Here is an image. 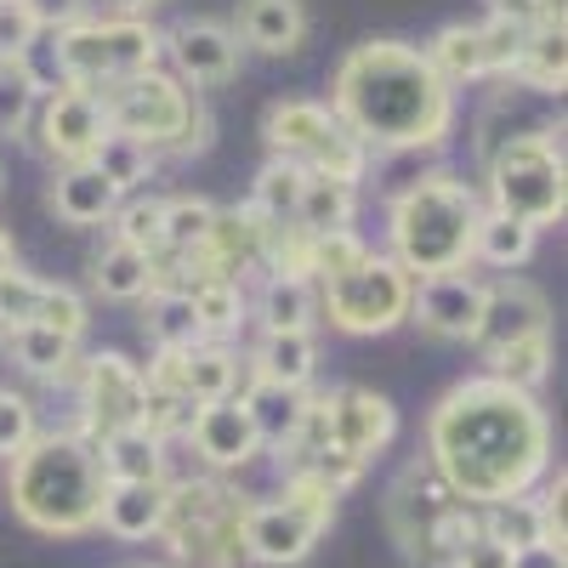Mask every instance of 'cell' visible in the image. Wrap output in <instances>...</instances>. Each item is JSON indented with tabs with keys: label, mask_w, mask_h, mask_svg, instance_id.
<instances>
[{
	"label": "cell",
	"mask_w": 568,
	"mask_h": 568,
	"mask_svg": "<svg viewBox=\"0 0 568 568\" xmlns=\"http://www.w3.org/2000/svg\"><path fill=\"white\" fill-rule=\"evenodd\" d=\"M478 529H484L495 546H506V551L546 546V540H540V500H529V495H511V500L478 506Z\"/></svg>",
	"instance_id": "cell-34"
},
{
	"label": "cell",
	"mask_w": 568,
	"mask_h": 568,
	"mask_svg": "<svg viewBox=\"0 0 568 568\" xmlns=\"http://www.w3.org/2000/svg\"><path fill=\"white\" fill-rule=\"evenodd\" d=\"M98 524L114 540H154L165 524V484H109Z\"/></svg>",
	"instance_id": "cell-20"
},
{
	"label": "cell",
	"mask_w": 568,
	"mask_h": 568,
	"mask_svg": "<svg viewBox=\"0 0 568 568\" xmlns=\"http://www.w3.org/2000/svg\"><path fill=\"white\" fill-rule=\"evenodd\" d=\"M120 187L114 182H103V171L98 165H63L58 176H52V211L69 222V227H98V222H109L114 211H120Z\"/></svg>",
	"instance_id": "cell-19"
},
{
	"label": "cell",
	"mask_w": 568,
	"mask_h": 568,
	"mask_svg": "<svg viewBox=\"0 0 568 568\" xmlns=\"http://www.w3.org/2000/svg\"><path fill=\"white\" fill-rule=\"evenodd\" d=\"M18 7L29 12V23L40 34H58V29H69V23L85 18V0H18Z\"/></svg>",
	"instance_id": "cell-50"
},
{
	"label": "cell",
	"mask_w": 568,
	"mask_h": 568,
	"mask_svg": "<svg viewBox=\"0 0 568 568\" xmlns=\"http://www.w3.org/2000/svg\"><path fill=\"white\" fill-rule=\"evenodd\" d=\"M524 29H511V23H500V18H484L478 23V52H484V74H517V58H524Z\"/></svg>",
	"instance_id": "cell-45"
},
{
	"label": "cell",
	"mask_w": 568,
	"mask_h": 568,
	"mask_svg": "<svg viewBox=\"0 0 568 568\" xmlns=\"http://www.w3.org/2000/svg\"><path fill=\"white\" fill-rule=\"evenodd\" d=\"M484 200L478 187L460 182L455 171H426L393 200L387 233H393V262L409 278L426 273H460L471 262V233H478Z\"/></svg>",
	"instance_id": "cell-4"
},
{
	"label": "cell",
	"mask_w": 568,
	"mask_h": 568,
	"mask_svg": "<svg viewBox=\"0 0 568 568\" xmlns=\"http://www.w3.org/2000/svg\"><path fill=\"white\" fill-rule=\"evenodd\" d=\"M540 329H551V307H546V296L535 291L529 278H495V284H484L478 329H471V342H478L484 353H500V347L524 342V336H540Z\"/></svg>",
	"instance_id": "cell-15"
},
{
	"label": "cell",
	"mask_w": 568,
	"mask_h": 568,
	"mask_svg": "<svg viewBox=\"0 0 568 568\" xmlns=\"http://www.w3.org/2000/svg\"><path fill=\"white\" fill-rule=\"evenodd\" d=\"M240 358H233L222 342H200L182 353V393L194 404H222V398H240Z\"/></svg>",
	"instance_id": "cell-28"
},
{
	"label": "cell",
	"mask_w": 568,
	"mask_h": 568,
	"mask_svg": "<svg viewBox=\"0 0 568 568\" xmlns=\"http://www.w3.org/2000/svg\"><path fill=\"white\" fill-rule=\"evenodd\" d=\"M329 114L364 149H438L455 125V91L433 74L420 45L364 40L329 80Z\"/></svg>",
	"instance_id": "cell-2"
},
{
	"label": "cell",
	"mask_w": 568,
	"mask_h": 568,
	"mask_svg": "<svg viewBox=\"0 0 568 568\" xmlns=\"http://www.w3.org/2000/svg\"><path fill=\"white\" fill-rule=\"evenodd\" d=\"M103 98V114H109V131H125L149 149H171V154H194L211 142V120L200 109L194 91H182V80H165L160 69L154 74H136V80H114L98 91Z\"/></svg>",
	"instance_id": "cell-5"
},
{
	"label": "cell",
	"mask_w": 568,
	"mask_h": 568,
	"mask_svg": "<svg viewBox=\"0 0 568 568\" xmlns=\"http://www.w3.org/2000/svg\"><path fill=\"white\" fill-rule=\"evenodd\" d=\"M245 495H233L222 484H165V524L160 540L176 551L187 568H245V540H240V517Z\"/></svg>",
	"instance_id": "cell-7"
},
{
	"label": "cell",
	"mask_w": 568,
	"mask_h": 568,
	"mask_svg": "<svg viewBox=\"0 0 568 568\" xmlns=\"http://www.w3.org/2000/svg\"><path fill=\"white\" fill-rule=\"evenodd\" d=\"M307 398H313V393H302V387H273V382H251V387L240 393V404H245V415H251V426H256V438L273 444V449H284V444L296 438V426H302V415H307Z\"/></svg>",
	"instance_id": "cell-24"
},
{
	"label": "cell",
	"mask_w": 568,
	"mask_h": 568,
	"mask_svg": "<svg viewBox=\"0 0 568 568\" xmlns=\"http://www.w3.org/2000/svg\"><path fill=\"white\" fill-rule=\"evenodd\" d=\"M103 466L98 444L85 433H34L23 455L7 460V500L34 535H85L98 529V506H103Z\"/></svg>",
	"instance_id": "cell-3"
},
{
	"label": "cell",
	"mask_w": 568,
	"mask_h": 568,
	"mask_svg": "<svg viewBox=\"0 0 568 568\" xmlns=\"http://www.w3.org/2000/svg\"><path fill=\"white\" fill-rule=\"evenodd\" d=\"M80 393H85V426H80V433L91 444L109 438V433H125V426H142L149 382H142V364H131L125 353H91Z\"/></svg>",
	"instance_id": "cell-11"
},
{
	"label": "cell",
	"mask_w": 568,
	"mask_h": 568,
	"mask_svg": "<svg viewBox=\"0 0 568 568\" xmlns=\"http://www.w3.org/2000/svg\"><path fill=\"white\" fill-rule=\"evenodd\" d=\"M187 302H194V318L205 329V342L245 324V291L233 278H200V284H187Z\"/></svg>",
	"instance_id": "cell-36"
},
{
	"label": "cell",
	"mask_w": 568,
	"mask_h": 568,
	"mask_svg": "<svg viewBox=\"0 0 568 568\" xmlns=\"http://www.w3.org/2000/svg\"><path fill=\"white\" fill-rule=\"evenodd\" d=\"M426 460L466 506L529 495V484L551 466V420L535 393L500 387L495 375H471L449 387L426 420Z\"/></svg>",
	"instance_id": "cell-1"
},
{
	"label": "cell",
	"mask_w": 568,
	"mask_h": 568,
	"mask_svg": "<svg viewBox=\"0 0 568 568\" xmlns=\"http://www.w3.org/2000/svg\"><path fill=\"white\" fill-rule=\"evenodd\" d=\"M40 29L29 23V12L18 7V0H0V63H18L23 45L34 40Z\"/></svg>",
	"instance_id": "cell-49"
},
{
	"label": "cell",
	"mask_w": 568,
	"mask_h": 568,
	"mask_svg": "<svg viewBox=\"0 0 568 568\" xmlns=\"http://www.w3.org/2000/svg\"><path fill=\"white\" fill-rule=\"evenodd\" d=\"M478 307H484V278H471L466 267L460 273H426L409 291V318L438 342H471Z\"/></svg>",
	"instance_id": "cell-14"
},
{
	"label": "cell",
	"mask_w": 568,
	"mask_h": 568,
	"mask_svg": "<svg viewBox=\"0 0 568 568\" xmlns=\"http://www.w3.org/2000/svg\"><path fill=\"white\" fill-rule=\"evenodd\" d=\"M194 398L187 393H171V387H149V398H142V433H154L160 444L171 438H187V426H194Z\"/></svg>",
	"instance_id": "cell-43"
},
{
	"label": "cell",
	"mask_w": 568,
	"mask_h": 568,
	"mask_svg": "<svg viewBox=\"0 0 568 568\" xmlns=\"http://www.w3.org/2000/svg\"><path fill=\"white\" fill-rule=\"evenodd\" d=\"M29 109H34V85H29V74H23L18 63H0V136L18 131V125L29 120Z\"/></svg>",
	"instance_id": "cell-48"
},
{
	"label": "cell",
	"mask_w": 568,
	"mask_h": 568,
	"mask_svg": "<svg viewBox=\"0 0 568 568\" xmlns=\"http://www.w3.org/2000/svg\"><path fill=\"white\" fill-rule=\"evenodd\" d=\"M85 296L69 291V284H40V307H34V324L40 329H52V336L63 342H80L85 336Z\"/></svg>",
	"instance_id": "cell-42"
},
{
	"label": "cell",
	"mask_w": 568,
	"mask_h": 568,
	"mask_svg": "<svg viewBox=\"0 0 568 568\" xmlns=\"http://www.w3.org/2000/svg\"><path fill=\"white\" fill-rule=\"evenodd\" d=\"M353 211H358V187H353V182H336V176H307L291 222L307 233V240H324V233L353 227Z\"/></svg>",
	"instance_id": "cell-25"
},
{
	"label": "cell",
	"mask_w": 568,
	"mask_h": 568,
	"mask_svg": "<svg viewBox=\"0 0 568 568\" xmlns=\"http://www.w3.org/2000/svg\"><path fill=\"white\" fill-rule=\"evenodd\" d=\"M98 466L109 484H165V444L142 426L98 438Z\"/></svg>",
	"instance_id": "cell-23"
},
{
	"label": "cell",
	"mask_w": 568,
	"mask_h": 568,
	"mask_svg": "<svg viewBox=\"0 0 568 568\" xmlns=\"http://www.w3.org/2000/svg\"><path fill=\"white\" fill-rule=\"evenodd\" d=\"M160 52H171L187 85H222L240 69V34L216 18H182L171 34H160Z\"/></svg>",
	"instance_id": "cell-17"
},
{
	"label": "cell",
	"mask_w": 568,
	"mask_h": 568,
	"mask_svg": "<svg viewBox=\"0 0 568 568\" xmlns=\"http://www.w3.org/2000/svg\"><path fill=\"white\" fill-rule=\"evenodd\" d=\"M34 444V409L18 393H0V460H12Z\"/></svg>",
	"instance_id": "cell-47"
},
{
	"label": "cell",
	"mask_w": 568,
	"mask_h": 568,
	"mask_svg": "<svg viewBox=\"0 0 568 568\" xmlns=\"http://www.w3.org/2000/svg\"><path fill=\"white\" fill-rule=\"evenodd\" d=\"M364 256H369V245L358 240L353 227H342V233H324V240H313V251H307V278H313V284H329V278L353 273Z\"/></svg>",
	"instance_id": "cell-44"
},
{
	"label": "cell",
	"mask_w": 568,
	"mask_h": 568,
	"mask_svg": "<svg viewBox=\"0 0 568 568\" xmlns=\"http://www.w3.org/2000/svg\"><path fill=\"white\" fill-rule=\"evenodd\" d=\"M489 18L511 23V29H540V12H535V0H489Z\"/></svg>",
	"instance_id": "cell-52"
},
{
	"label": "cell",
	"mask_w": 568,
	"mask_h": 568,
	"mask_svg": "<svg viewBox=\"0 0 568 568\" xmlns=\"http://www.w3.org/2000/svg\"><path fill=\"white\" fill-rule=\"evenodd\" d=\"M409 291H415V278L393 256L369 251L353 273L318 284V307L336 329H347V336H382V329L409 318Z\"/></svg>",
	"instance_id": "cell-10"
},
{
	"label": "cell",
	"mask_w": 568,
	"mask_h": 568,
	"mask_svg": "<svg viewBox=\"0 0 568 568\" xmlns=\"http://www.w3.org/2000/svg\"><path fill=\"white\" fill-rule=\"evenodd\" d=\"M313 364H318L313 329H262V347H256V358H251V382L302 387V393H307Z\"/></svg>",
	"instance_id": "cell-21"
},
{
	"label": "cell",
	"mask_w": 568,
	"mask_h": 568,
	"mask_svg": "<svg viewBox=\"0 0 568 568\" xmlns=\"http://www.w3.org/2000/svg\"><path fill=\"white\" fill-rule=\"evenodd\" d=\"M302 182H307V171L284 165V160H267V165L256 171L251 205H256L267 222H291V216H296V200H302Z\"/></svg>",
	"instance_id": "cell-40"
},
{
	"label": "cell",
	"mask_w": 568,
	"mask_h": 568,
	"mask_svg": "<svg viewBox=\"0 0 568 568\" xmlns=\"http://www.w3.org/2000/svg\"><path fill=\"white\" fill-rule=\"evenodd\" d=\"M262 136H267V149L273 160L284 165H296L307 176H336V182H353L364 176L369 165V149L364 142L329 114V103H313V98H284L267 109L262 120Z\"/></svg>",
	"instance_id": "cell-8"
},
{
	"label": "cell",
	"mask_w": 568,
	"mask_h": 568,
	"mask_svg": "<svg viewBox=\"0 0 568 568\" xmlns=\"http://www.w3.org/2000/svg\"><path fill=\"white\" fill-rule=\"evenodd\" d=\"M91 165H98L103 182H114L120 194H131L136 182H149L154 149H149V142H136V136H125V131H109V136L98 142V154H91Z\"/></svg>",
	"instance_id": "cell-37"
},
{
	"label": "cell",
	"mask_w": 568,
	"mask_h": 568,
	"mask_svg": "<svg viewBox=\"0 0 568 568\" xmlns=\"http://www.w3.org/2000/svg\"><path fill=\"white\" fill-rule=\"evenodd\" d=\"M535 240L540 233L517 216H500V211H484L478 216V233H471V262H489V267H524L535 256Z\"/></svg>",
	"instance_id": "cell-31"
},
{
	"label": "cell",
	"mask_w": 568,
	"mask_h": 568,
	"mask_svg": "<svg viewBox=\"0 0 568 568\" xmlns=\"http://www.w3.org/2000/svg\"><path fill=\"white\" fill-rule=\"evenodd\" d=\"M313 313H318V284H313V278L267 273L262 296H256L262 329H313Z\"/></svg>",
	"instance_id": "cell-30"
},
{
	"label": "cell",
	"mask_w": 568,
	"mask_h": 568,
	"mask_svg": "<svg viewBox=\"0 0 568 568\" xmlns=\"http://www.w3.org/2000/svg\"><path fill=\"white\" fill-rule=\"evenodd\" d=\"M109 136V114L98 91H58L40 109V149L63 160V165H85L98 154V142Z\"/></svg>",
	"instance_id": "cell-16"
},
{
	"label": "cell",
	"mask_w": 568,
	"mask_h": 568,
	"mask_svg": "<svg viewBox=\"0 0 568 568\" xmlns=\"http://www.w3.org/2000/svg\"><path fill=\"white\" fill-rule=\"evenodd\" d=\"M324 426H329V449H342V455L369 466L393 444L398 415L375 387H336V393H324Z\"/></svg>",
	"instance_id": "cell-13"
},
{
	"label": "cell",
	"mask_w": 568,
	"mask_h": 568,
	"mask_svg": "<svg viewBox=\"0 0 568 568\" xmlns=\"http://www.w3.org/2000/svg\"><path fill=\"white\" fill-rule=\"evenodd\" d=\"M329 517H336V489H324L318 478H307V471H291V484H284L278 500L245 506V517H240L245 557L267 562V568H291L318 546Z\"/></svg>",
	"instance_id": "cell-9"
},
{
	"label": "cell",
	"mask_w": 568,
	"mask_h": 568,
	"mask_svg": "<svg viewBox=\"0 0 568 568\" xmlns=\"http://www.w3.org/2000/svg\"><path fill=\"white\" fill-rule=\"evenodd\" d=\"M546 369H551V329H540V336H524V342L489 353V375H495L500 387H517V393H535V387L546 382Z\"/></svg>",
	"instance_id": "cell-35"
},
{
	"label": "cell",
	"mask_w": 568,
	"mask_h": 568,
	"mask_svg": "<svg viewBox=\"0 0 568 568\" xmlns=\"http://www.w3.org/2000/svg\"><path fill=\"white\" fill-rule=\"evenodd\" d=\"M187 444L194 455L211 466V471H240L262 455V438L245 415L240 398H222V404H200L194 409V426H187Z\"/></svg>",
	"instance_id": "cell-18"
},
{
	"label": "cell",
	"mask_w": 568,
	"mask_h": 568,
	"mask_svg": "<svg viewBox=\"0 0 568 568\" xmlns=\"http://www.w3.org/2000/svg\"><path fill=\"white\" fill-rule=\"evenodd\" d=\"M7 347H12V358H18L29 375H40V382H58V375H69V364H74V342L52 336V329H40V324L12 329Z\"/></svg>",
	"instance_id": "cell-38"
},
{
	"label": "cell",
	"mask_w": 568,
	"mask_h": 568,
	"mask_svg": "<svg viewBox=\"0 0 568 568\" xmlns=\"http://www.w3.org/2000/svg\"><path fill=\"white\" fill-rule=\"evenodd\" d=\"M149 318H142V329H149V342L160 353H187V347H200L205 342V329L194 318V302H187V291H176V284H154L149 296Z\"/></svg>",
	"instance_id": "cell-26"
},
{
	"label": "cell",
	"mask_w": 568,
	"mask_h": 568,
	"mask_svg": "<svg viewBox=\"0 0 568 568\" xmlns=\"http://www.w3.org/2000/svg\"><path fill=\"white\" fill-rule=\"evenodd\" d=\"M120 7V18H149L154 7H165V0H114Z\"/></svg>",
	"instance_id": "cell-54"
},
{
	"label": "cell",
	"mask_w": 568,
	"mask_h": 568,
	"mask_svg": "<svg viewBox=\"0 0 568 568\" xmlns=\"http://www.w3.org/2000/svg\"><path fill=\"white\" fill-rule=\"evenodd\" d=\"M426 63H433V74L455 91L466 80H484V52H478V23H449L433 34V45L420 52Z\"/></svg>",
	"instance_id": "cell-33"
},
{
	"label": "cell",
	"mask_w": 568,
	"mask_h": 568,
	"mask_svg": "<svg viewBox=\"0 0 568 568\" xmlns=\"http://www.w3.org/2000/svg\"><path fill=\"white\" fill-rule=\"evenodd\" d=\"M91 284H98V296H109V302H142L154 291V256L109 240L98 251V262H91Z\"/></svg>",
	"instance_id": "cell-29"
},
{
	"label": "cell",
	"mask_w": 568,
	"mask_h": 568,
	"mask_svg": "<svg viewBox=\"0 0 568 568\" xmlns=\"http://www.w3.org/2000/svg\"><path fill=\"white\" fill-rule=\"evenodd\" d=\"M535 12L540 23H562V0H535Z\"/></svg>",
	"instance_id": "cell-55"
},
{
	"label": "cell",
	"mask_w": 568,
	"mask_h": 568,
	"mask_svg": "<svg viewBox=\"0 0 568 568\" xmlns=\"http://www.w3.org/2000/svg\"><path fill=\"white\" fill-rule=\"evenodd\" d=\"M109 222H114V240H120V245L154 256V251H160V233H165V200H154V194L120 200V211H114Z\"/></svg>",
	"instance_id": "cell-41"
},
{
	"label": "cell",
	"mask_w": 568,
	"mask_h": 568,
	"mask_svg": "<svg viewBox=\"0 0 568 568\" xmlns=\"http://www.w3.org/2000/svg\"><path fill=\"white\" fill-rule=\"evenodd\" d=\"M511 568H568V557L557 546H524V551H511Z\"/></svg>",
	"instance_id": "cell-53"
},
{
	"label": "cell",
	"mask_w": 568,
	"mask_h": 568,
	"mask_svg": "<svg viewBox=\"0 0 568 568\" xmlns=\"http://www.w3.org/2000/svg\"><path fill=\"white\" fill-rule=\"evenodd\" d=\"M211 216L216 205L200 200V194H182V200H165V233H160V251L171 256H194L211 233Z\"/></svg>",
	"instance_id": "cell-39"
},
{
	"label": "cell",
	"mask_w": 568,
	"mask_h": 568,
	"mask_svg": "<svg viewBox=\"0 0 568 568\" xmlns=\"http://www.w3.org/2000/svg\"><path fill=\"white\" fill-rule=\"evenodd\" d=\"M240 40L267 58H284L307 40V7L302 0H245L240 7Z\"/></svg>",
	"instance_id": "cell-22"
},
{
	"label": "cell",
	"mask_w": 568,
	"mask_h": 568,
	"mask_svg": "<svg viewBox=\"0 0 568 568\" xmlns=\"http://www.w3.org/2000/svg\"><path fill=\"white\" fill-rule=\"evenodd\" d=\"M529 91H540V98H557L562 80H568V45H562V23H540L529 29L524 40V58H517V74Z\"/></svg>",
	"instance_id": "cell-32"
},
{
	"label": "cell",
	"mask_w": 568,
	"mask_h": 568,
	"mask_svg": "<svg viewBox=\"0 0 568 568\" xmlns=\"http://www.w3.org/2000/svg\"><path fill=\"white\" fill-rule=\"evenodd\" d=\"M489 211L529 222L535 233L562 222L568 187H562V125L535 131V136H511L489 154Z\"/></svg>",
	"instance_id": "cell-6"
},
{
	"label": "cell",
	"mask_w": 568,
	"mask_h": 568,
	"mask_svg": "<svg viewBox=\"0 0 568 568\" xmlns=\"http://www.w3.org/2000/svg\"><path fill=\"white\" fill-rule=\"evenodd\" d=\"M455 568H511V551H506V546H495V540L478 529V535H471V540L460 546Z\"/></svg>",
	"instance_id": "cell-51"
},
{
	"label": "cell",
	"mask_w": 568,
	"mask_h": 568,
	"mask_svg": "<svg viewBox=\"0 0 568 568\" xmlns=\"http://www.w3.org/2000/svg\"><path fill=\"white\" fill-rule=\"evenodd\" d=\"M34 307H40V278H29V273H7L0 278V336H12V329H23V324H34Z\"/></svg>",
	"instance_id": "cell-46"
},
{
	"label": "cell",
	"mask_w": 568,
	"mask_h": 568,
	"mask_svg": "<svg viewBox=\"0 0 568 568\" xmlns=\"http://www.w3.org/2000/svg\"><path fill=\"white\" fill-rule=\"evenodd\" d=\"M18 267V256H12V240H7V233H0V278H7Z\"/></svg>",
	"instance_id": "cell-56"
},
{
	"label": "cell",
	"mask_w": 568,
	"mask_h": 568,
	"mask_svg": "<svg viewBox=\"0 0 568 568\" xmlns=\"http://www.w3.org/2000/svg\"><path fill=\"white\" fill-rule=\"evenodd\" d=\"M466 500L449 489V478L433 466V460H409L404 471H398V484H393V495H387V529L398 535V546L409 551L415 540H426L444 517H455Z\"/></svg>",
	"instance_id": "cell-12"
},
{
	"label": "cell",
	"mask_w": 568,
	"mask_h": 568,
	"mask_svg": "<svg viewBox=\"0 0 568 568\" xmlns=\"http://www.w3.org/2000/svg\"><path fill=\"white\" fill-rule=\"evenodd\" d=\"M103 52H109V85L160 69V34L149 18H103Z\"/></svg>",
	"instance_id": "cell-27"
}]
</instances>
